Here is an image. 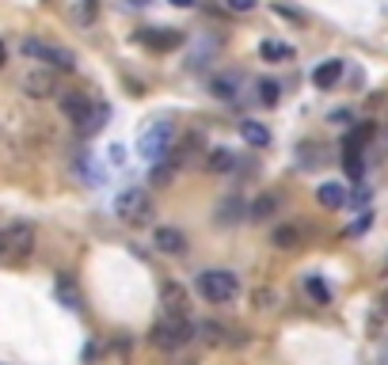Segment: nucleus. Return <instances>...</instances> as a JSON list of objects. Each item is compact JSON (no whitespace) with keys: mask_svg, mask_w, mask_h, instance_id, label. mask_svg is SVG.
<instances>
[{"mask_svg":"<svg viewBox=\"0 0 388 365\" xmlns=\"http://www.w3.org/2000/svg\"><path fill=\"white\" fill-rule=\"evenodd\" d=\"M175 145V122H152V126L141 129V137H137V156L149 160V164H164L168 152H172Z\"/></svg>","mask_w":388,"mask_h":365,"instance_id":"1","label":"nucleus"},{"mask_svg":"<svg viewBox=\"0 0 388 365\" xmlns=\"http://www.w3.org/2000/svg\"><path fill=\"white\" fill-rule=\"evenodd\" d=\"M191 339H194V327H191L187 316H164V320H156L149 331V343L156 346V350H183Z\"/></svg>","mask_w":388,"mask_h":365,"instance_id":"2","label":"nucleus"},{"mask_svg":"<svg viewBox=\"0 0 388 365\" xmlns=\"http://www.w3.org/2000/svg\"><path fill=\"white\" fill-rule=\"evenodd\" d=\"M194 286H198V293L206 297L209 305H229V301H236V293H240V278L232 270H202Z\"/></svg>","mask_w":388,"mask_h":365,"instance_id":"3","label":"nucleus"},{"mask_svg":"<svg viewBox=\"0 0 388 365\" xmlns=\"http://www.w3.org/2000/svg\"><path fill=\"white\" fill-rule=\"evenodd\" d=\"M19 50H23V58L42 61V65H50V69H58V72H72V69H76V58H72V50H65V46H54V42H42V38H23Z\"/></svg>","mask_w":388,"mask_h":365,"instance_id":"4","label":"nucleus"},{"mask_svg":"<svg viewBox=\"0 0 388 365\" xmlns=\"http://www.w3.org/2000/svg\"><path fill=\"white\" fill-rule=\"evenodd\" d=\"M149 194L141 190V186H126L122 194L115 198V217L118 221H126V225H141V221H149Z\"/></svg>","mask_w":388,"mask_h":365,"instance_id":"5","label":"nucleus"},{"mask_svg":"<svg viewBox=\"0 0 388 365\" xmlns=\"http://www.w3.org/2000/svg\"><path fill=\"white\" fill-rule=\"evenodd\" d=\"M61 111H65V118L76 122V129H80L88 118L95 115V103L88 99L84 92H69V95H61Z\"/></svg>","mask_w":388,"mask_h":365,"instance_id":"6","label":"nucleus"},{"mask_svg":"<svg viewBox=\"0 0 388 365\" xmlns=\"http://www.w3.org/2000/svg\"><path fill=\"white\" fill-rule=\"evenodd\" d=\"M137 42L152 46V50H175V46L183 42L179 31H168V27H145L141 35H137Z\"/></svg>","mask_w":388,"mask_h":365,"instance_id":"7","label":"nucleus"},{"mask_svg":"<svg viewBox=\"0 0 388 365\" xmlns=\"http://www.w3.org/2000/svg\"><path fill=\"white\" fill-rule=\"evenodd\" d=\"M343 58H328V61H320L316 69H312V84L320 88V92H331V88L339 84V76H343Z\"/></svg>","mask_w":388,"mask_h":365,"instance_id":"8","label":"nucleus"},{"mask_svg":"<svg viewBox=\"0 0 388 365\" xmlns=\"http://www.w3.org/2000/svg\"><path fill=\"white\" fill-rule=\"evenodd\" d=\"M198 331L209 339V343H217V346H244L248 339H244V331H232V327H221V323H213V320H206V323H198Z\"/></svg>","mask_w":388,"mask_h":365,"instance_id":"9","label":"nucleus"},{"mask_svg":"<svg viewBox=\"0 0 388 365\" xmlns=\"http://www.w3.org/2000/svg\"><path fill=\"white\" fill-rule=\"evenodd\" d=\"M343 172L350 183H362V175H366V160H362V145L354 141V137H346L343 145Z\"/></svg>","mask_w":388,"mask_h":365,"instance_id":"10","label":"nucleus"},{"mask_svg":"<svg viewBox=\"0 0 388 365\" xmlns=\"http://www.w3.org/2000/svg\"><path fill=\"white\" fill-rule=\"evenodd\" d=\"M152 243H156V251H164V255H183V251H187L183 232L172 229V225H160V229L152 232Z\"/></svg>","mask_w":388,"mask_h":365,"instance_id":"11","label":"nucleus"},{"mask_svg":"<svg viewBox=\"0 0 388 365\" xmlns=\"http://www.w3.org/2000/svg\"><path fill=\"white\" fill-rule=\"evenodd\" d=\"M240 137H244L252 149H266V145H270V129H266L263 122H255V118H244V122H240Z\"/></svg>","mask_w":388,"mask_h":365,"instance_id":"12","label":"nucleus"},{"mask_svg":"<svg viewBox=\"0 0 388 365\" xmlns=\"http://www.w3.org/2000/svg\"><path fill=\"white\" fill-rule=\"evenodd\" d=\"M316 202H320V206H328V209H343L346 206L343 183H320L316 186Z\"/></svg>","mask_w":388,"mask_h":365,"instance_id":"13","label":"nucleus"},{"mask_svg":"<svg viewBox=\"0 0 388 365\" xmlns=\"http://www.w3.org/2000/svg\"><path fill=\"white\" fill-rule=\"evenodd\" d=\"M160 297H164V308H168L172 316H183V312H187V293H183V286H175V282H164Z\"/></svg>","mask_w":388,"mask_h":365,"instance_id":"14","label":"nucleus"},{"mask_svg":"<svg viewBox=\"0 0 388 365\" xmlns=\"http://www.w3.org/2000/svg\"><path fill=\"white\" fill-rule=\"evenodd\" d=\"M259 58L263 61H293V46L278 42V38H263L259 42Z\"/></svg>","mask_w":388,"mask_h":365,"instance_id":"15","label":"nucleus"},{"mask_svg":"<svg viewBox=\"0 0 388 365\" xmlns=\"http://www.w3.org/2000/svg\"><path fill=\"white\" fill-rule=\"evenodd\" d=\"M23 92L35 95V99H46V95H54L58 88H54V76H46V72H31V76L23 80Z\"/></svg>","mask_w":388,"mask_h":365,"instance_id":"16","label":"nucleus"},{"mask_svg":"<svg viewBox=\"0 0 388 365\" xmlns=\"http://www.w3.org/2000/svg\"><path fill=\"white\" fill-rule=\"evenodd\" d=\"M209 92H213L217 99H236V92H240V80L232 76V72H217V76L209 80Z\"/></svg>","mask_w":388,"mask_h":365,"instance_id":"17","label":"nucleus"},{"mask_svg":"<svg viewBox=\"0 0 388 365\" xmlns=\"http://www.w3.org/2000/svg\"><path fill=\"white\" fill-rule=\"evenodd\" d=\"M206 168H209V172H217V175L232 172V168H236V152H232V149H213V152H209V160H206Z\"/></svg>","mask_w":388,"mask_h":365,"instance_id":"18","label":"nucleus"},{"mask_svg":"<svg viewBox=\"0 0 388 365\" xmlns=\"http://www.w3.org/2000/svg\"><path fill=\"white\" fill-rule=\"evenodd\" d=\"M274 209H278V194H263V198H255V206L248 209V217H252V221H270L274 217Z\"/></svg>","mask_w":388,"mask_h":365,"instance_id":"19","label":"nucleus"},{"mask_svg":"<svg viewBox=\"0 0 388 365\" xmlns=\"http://www.w3.org/2000/svg\"><path fill=\"white\" fill-rule=\"evenodd\" d=\"M244 213H248V206L240 198H225L221 206H217V221H221V225H236Z\"/></svg>","mask_w":388,"mask_h":365,"instance_id":"20","label":"nucleus"},{"mask_svg":"<svg viewBox=\"0 0 388 365\" xmlns=\"http://www.w3.org/2000/svg\"><path fill=\"white\" fill-rule=\"evenodd\" d=\"M305 293H309L316 305H331V289H328V282L316 278V274H309V278H305Z\"/></svg>","mask_w":388,"mask_h":365,"instance_id":"21","label":"nucleus"},{"mask_svg":"<svg viewBox=\"0 0 388 365\" xmlns=\"http://www.w3.org/2000/svg\"><path fill=\"white\" fill-rule=\"evenodd\" d=\"M107 115H111V107H107V103H95V115H92V118H88V122H84V126H80V133H84V137L99 133V129H103V126H107Z\"/></svg>","mask_w":388,"mask_h":365,"instance_id":"22","label":"nucleus"},{"mask_svg":"<svg viewBox=\"0 0 388 365\" xmlns=\"http://www.w3.org/2000/svg\"><path fill=\"white\" fill-rule=\"evenodd\" d=\"M255 92H259V103H263V107H274V103L282 99L278 80H259V84H255Z\"/></svg>","mask_w":388,"mask_h":365,"instance_id":"23","label":"nucleus"},{"mask_svg":"<svg viewBox=\"0 0 388 365\" xmlns=\"http://www.w3.org/2000/svg\"><path fill=\"white\" fill-rule=\"evenodd\" d=\"M8 243H15V251H31V243H35L31 225H15V229L8 232Z\"/></svg>","mask_w":388,"mask_h":365,"instance_id":"24","label":"nucleus"},{"mask_svg":"<svg viewBox=\"0 0 388 365\" xmlns=\"http://www.w3.org/2000/svg\"><path fill=\"white\" fill-rule=\"evenodd\" d=\"M274 248H297V240H301V236H297V229H293V225H282V229H274Z\"/></svg>","mask_w":388,"mask_h":365,"instance_id":"25","label":"nucleus"},{"mask_svg":"<svg viewBox=\"0 0 388 365\" xmlns=\"http://www.w3.org/2000/svg\"><path fill=\"white\" fill-rule=\"evenodd\" d=\"M172 175H175V164H168V160H164V164H152L149 183L152 186H168V183H172Z\"/></svg>","mask_w":388,"mask_h":365,"instance_id":"26","label":"nucleus"},{"mask_svg":"<svg viewBox=\"0 0 388 365\" xmlns=\"http://www.w3.org/2000/svg\"><path fill=\"white\" fill-rule=\"evenodd\" d=\"M58 297L65 301V308H80V297H76V289H72L69 278H58Z\"/></svg>","mask_w":388,"mask_h":365,"instance_id":"27","label":"nucleus"},{"mask_svg":"<svg viewBox=\"0 0 388 365\" xmlns=\"http://www.w3.org/2000/svg\"><path fill=\"white\" fill-rule=\"evenodd\" d=\"M95 15H99V4H95V0H76V19L80 23H95Z\"/></svg>","mask_w":388,"mask_h":365,"instance_id":"28","label":"nucleus"},{"mask_svg":"<svg viewBox=\"0 0 388 365\" xmlns=\"http://www.w3.org/2000/svg\"><path fill=\"white\" fill-rule=\"evenodd\" d=\"M369 225H373V213H362V217H358V221H354V225H350V229H346V232H343V236H362V232H366V229H369Z\"/></svg>","mask_w":388,"mask_h":365,"instance_id":"29","label":"nucleus"},{"mask_svg":"<svg viewBox=\"0 0 388 365\" xmlns=\"http://www.w3.org/2000/svg\"><path fill=\"white\" fill-rule=\"evenodd\" d=\"M259 0H225V8H232V12H252Z\"/></svg>","mask_w":388,"mask_h":365,"instance_id":"30","label":"nucleus"},{"mask_svg":"<svg viewBox=\"0 0 388 365\" xmlns=\"http://www.w3.org/2000/svg\"><path fill=\"white\" fill-rule=\"evenodd\" d=\"M107 152H111L107 160H111V164H115V168H122V164H126V156H122L126 149H122V145H115V149H107Z\"/></svg>","mask_w":388,"mask_h":365,"instance_id":"31","label":"nucleus"},{"mask_svg":"<svg viewBox=\"0 0 388 365\" xmlns=\"http://www.w3.org/2000/svg\"><path fill=\"white\" fill-rule=\"evenodd\" d=\"M175 8H194V0H172Z\"/></svg>","mask_w":388,"mask_h":365,"instance_id":"32","label":"nucleus"},{"mask_svg":"<svg viewBox=\"0 0 388 365\" xmlns=\"http://www.w3.org/2000/svg\"><path fill=\"white\" fill-rule=\"evenodd\" d=\"M8 61V50H4V42H0V65H4Z\"/></svg>","mask_w":388,"mask_h":365,"instance_id":"33","label":"nucleus"},{"mask_svg":"<svg viewBox=\"0 0 388 365\" xmlns=\"http://www.w3.org/2000/svg\"><path fill=\"white\" fill-rule=\"evenodd\" d=\"M8 248V236H4V232H0V251H4Z\"/></svg>","mask_w":388,"mask_h":365,"instance_id":"34","label":"nucleus"},{"mask_svg":"<svg viewBox=\"0 0 388 365\" xmlns=\"http://www.w3.org/2000/svg\"><path fill=\"white\" fill-rule=\"evenodd\" d=\"M129 4H134V8H141V4H149V0H129Z\"/></svg>","mask_w":388,"mask_h":365,"instance_id":"35","label":"nucleus"}]
</instances>
